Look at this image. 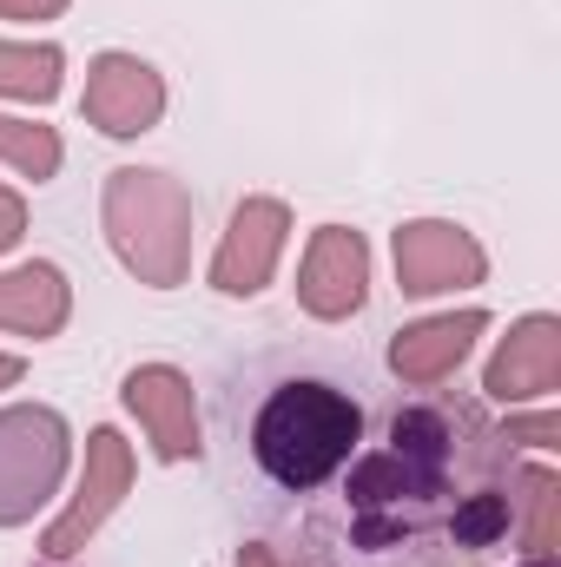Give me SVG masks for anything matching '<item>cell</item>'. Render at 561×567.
<instances>
[{"mask_svg": "<svg viewBox=\"0 0 561 567\" xmlns=\"http://www.w3.org/2000/svg\"><path fill=\"white\" fill-rule=\"evenodd\" d=\"M0 145H13V140L0 133ZM20 158H27L33 172H47V165H53V140H33V145H20Z\"/></svg>", "mask_w": 561, "mask_h": 567, "instance_id": "7a4b0ae2", "label": "cell"}, {"mask_svg": "<svg viewBox=\"0 0 561 567\" xmlns=\"http://www.w3.org/2000/svg\"><path fill=\"white\" fill-rule=\"evenodd\" d=\"M357 435H364V410L337 383L297 377L265 396V410L252 423V455L278 488H317L350 462Z\"/></svg>", "mask_w": 561, "mask_h": 567, "instance_id": "6da1fadb", "label": "cell"}]
</instances>
